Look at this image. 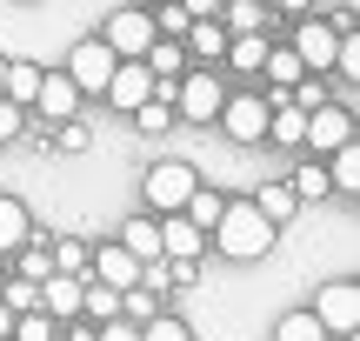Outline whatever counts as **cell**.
Segmentation results:
<instances>
[{"instance_id": "22", "label": "cell", "mask_w": 360, "mask_h": 341, "mask_svg": "<svg viewBox=\"0 0 360 341\" xmlns=\"http://www.w3.org/2000/svg\"><path fill=\"white\" fill-rule=\"evenodd\" d=\"M267 47H274L267 34H247V40H227V67H233V74H260V61H267Z\"/></svg>"}, {"instance_id": "33", "label": "cell", "mask_w": 360, "mask_h": 341, "mask_svg": "<svg viewBox=\"0 0 360 341\" xmlns=\"http://www.w3.org/2000/svg\"><path fill=\"white\" fill-rule=\"evenodd\" d=\"M67 341H94V328L87 321H67Z\"/></svg>"}, {"instance_id": "19", "label": "cell", "mask_w": 360, "mask_h": 341, "mask_svg": "<svg viewBox=\"0 0 360 341\" xmlns=\"http://www.w3.org/2000/svg\"><path fill=\"white\" fill-rule=\"evenodd\" d=\"M220 208H227V194H214V187H193V194H187V208H180V221H187V228H200V235H214Z\"/></svg>"}, {"instance_id": "2", "label": "cell", "mask_w": 360, "mask_h": 341, "mask_svg": "<svg viewBox=\"0 0 360 341\" xmlns=\"http://www.w3.org/2000/svg\"><path fill=\"white\" fill-rule=\"evenodd\" d=\"M220 107H227V87H220V74H214V67H187V74H180V87H174V114H180V120H193V128H214Z\"/></svg>"}, {"instance_id": "28", "label": "cell", "mask_w": 360, "mask_h": 341, "mask_svg": "<svg viewBox=\"0 0 360 341\" xmlns=\"http://www.w3.org/2000/svg\"><path fill=\"white\" fill-rule=\"evenodd\" d=\"M141 341H193V335H187V321H180V315H167V308H160V315L141 328Z\"/></svg>"}, {"instance_id": "16", "label": "cell", "mask_w": 360, "mask_h": 341, "mask_svg": "<svg viewBox=\"0 0 360 341\" xmlns=\"http://www.w3.org/2000/svg\"><path fill=\"white\" fill-rule=\"evenodd\" d=\"M260 74L274 80L267 94H294L300 80H307V74H300V61H294V47H267V61H260Z\"/></svg>"}, {"instance_id": "15", "label": "cell", "mask_w": 360, "mask_h": 341, "mask_svg": "<svg viewBox=\"0 0 360 341\" xmlns=\"http://www.w3.org/2000/svg\"><path fill=\"white\" fill-rule=\"evenodd\" d=\"M254 214H260V221L274 228V235H281V228H287V221L300 214V201H294V187H287V181H267V187L254 194Z\"/></svg>"}, {"instance_id": "18", "label": "cell", "mask_w": 360, "mask_h": 341, "mask_svg": "<svg viewBox=\"0 0 360 341\" xmlns=\"http://www.w3.org/2000/svg\"><path fill=\"white\" fill-rule=\"evenodd\" d=\"M180 47H187L193 61H227V34H220V20H193Z\"/></svg>"}, {"instance_id": "20", "label": "cell", "mask_w": 360, "mask_h": 341, "mask_svg": "<svg viewBox=\"0 0 360 341\" xmlns=\"http://www.w3.org/2000/svg\"><path fill=\"white\" fill-rule=\"evenodd\" d=\"M34 94H40V67H34V61H7V94H0V101H13V107L27 114Z\"/></svg>"}, {"instance_id": "32", "label": "cell", "mask_w": 360, "mask_h": 341, "mask_svg": "<svg viewBox=\"0 0 360 341\" xmlns=\"http://www.w3.org/2000/svg\"><path fill=\"white\" fill-rule=\"evenodd\" d=\"M60 147H67V154H80V147H87V128H80V120H67V128H60Z\"/></svg>"}, {"instance_id": "5", "label": "cell", "mask_w": 360, "mask_h": 341, "mask_svg": "<svg viewBox=\"0 0 360 341\" xmlns=\"http://www.w3.org/2000/svg\"><path fill=\"white\" fill-rule=\"evenodd\" d=\"M307 315L321 321V335H327V341H347V335L360 328V288H354V281H327V288L314 294Z\"/></svg>"}, {"instance_id": "7", "label": "cell", "mask_w": 360, "mask_h": 341, "mask_svg": "<svg viewBox=\"0 0 360 341\" xmlns=\"http://www.w3.org/2000/svg\"><path fill=\"white\" fill-rule=\"evenodd\" d=\"M101 47L114 54V61H147V47H154V20H147L141 7H120V13H107V34H101Z\"/></svg>"}, {"instance_id": "6", "label": "cell", "mask_w": 360, "mask_h": 341, "mask_svg": "<svg viewBox=\"0 0 360 341\" xmlns=\"http://www.w3.org/2000/svg\"><path fill=\"white\" fill-rule=\"evenodd\" d=\"M114 67H120V61H114V54L101 47V34H87V40H74V54H67V67H60V74L74 80V94L87 101V94H107Z\"/></svg>"}, {"instance_id": "29", "label": "cell", "mask_w": 360, "mask_h": 341, "mask_svg": "<svg viewBox=\"0 0 360 341\" xmlns=\"http://www.w3.org/2000/svg\"><path fill=\"white\" fill-rule=\"evenodd\" d=\"M53 335H60V328H53V321L40 315V308H34V315H20V321H13V341H53Z\"/></svg>"}, {"instance_id": "23", "label": "cell", "mask_w": 360, "mask_h": 341, "mask_svg": "<svg viewBox=\"0 0 360 341\" xmlns=\"http://www.w3.org/2000/svg\"><path fill=\"white\" fill-rule=\"evenodd\" d=\"M287 187H294V201H300V208H307V201H327V194H334V187H327V168H321V161H300Z\"/></svg>"}, {"instance_id": "4", "label": "cell", "mask_w": 360, "mask_h": 341, "mask_svg": "<svg viewBox=\"0 0 360 341\" xmlns=\"http://www.w3.org/2000/svg\"><path fill=\"white\" fill-rule=\"evenodd\" d=\"M294 61H300V74L307 80H327L334 74V54H340V34H334V20H321V13H300V27H294Z\"/></svg>"}, {"instance_id": "11", "label": "cell", "mask_w": 360, "mask_h": 341, "mask_svg": "<svg viewBox=\"0 0 360 341\" xmlns=\"http://www.w3.org/2000/svg\"><path fill=\"white\" fill-rule=\"evenodd\" d=\"M34 107H40L47 120H60V128H67V120H80V94H74V80H67L60 67H40V94H34Z\"/></svg>"}, {"instance_id": "17", "label": "cell", "mask_w": 360, "mask_h": 341, "mask_svg": "<svg viewBox=\"0 0 360 341\" xmlns=\"http://www.w3.org/2000/svg\"><path fill=\"white\" fill-rule=\"evenodd\" d=\"M220 34H227V40L267 34V7H260V0H233V7H227V20H220Z\"/></svg>"}, {"instance_id": "26", "label": "cell", "mask_w": 360, "mask_h": 341, "mask_svg": "<svg viewBox=\"0 0 360 341\" xmlns=\"http://www.w3.org/2000/svg\"><path fill=\"white\" fill-rule=\"evenodd\" d=\"M154 315H160V294H147V288H127V294H120V321H134V328H147Z\"/></svg>"}, {"instance_id": "31", "label": "cell", "mask_w": 360, "mask_h": 341, "mask_svg": "<svg viewBox=\"0 0 360 341\" xmlns=\"http://www.w3.org/2000/svg\"><path fill=\"white\" fill-rule=\"evenodd\" d=\"M94 341H141L134 321H107V328H94Z\"/></svg>"}, {"instance_id": "3", "label": "cell", "mask_w": 360, "mask_h": 341, "mask_svg": "<svg viewBox=\"0 0 360 341\" xmlns=\"http://www.w3.org/2000/svg\"><path fill=\"white\" fill-rule=\"evenodd\" d=\"M193 187H200V174H193L187 161H154V168H147V181H141V201L154 208V221H167V214L187 208Z\"/></svg>"}, {"instance_id": "21", "label": "cell", "mask_w": 360, "mask_h": 341, "mask_svg": "<svg viewBox=\"0 0 360 341\" xmlns=\"http://www.w3.org/2000/svg\"><path fill=\"white\" fill-rule=\"evenodd\" d=\"M321 168H327V187H340V194H360V147H340V154H327Z\"/></svg>"}, {"instance_id": "27", "label": "cell", "mask_w": 360, "mask_h": 341, "mask_svg": "<svg viewBox=\"0 0 360 341\" xmlns=\"http://www.w3.org/2000/svg\"><path fill=\"white\" fill-rule=\"evenodd\" d=\"M13 261H20V268H13V281H34V288L53 275V254H47V248H20Z\"/></svg>"}, {"instance_id": "13", "label": "cell", "mask_w": 360, "mask_h": 341, "mask_svg": "<svg viewBox=\"0 0 360 341\" xmlns=\"http://www.w3.org/2000/svg\"><path fill=\"white\" fill-rule=\"evenodd\" d=\"M27 235H34V214H27L13 194H0V261H13V254L27 248Z\"/></svg>"}, {"instance_id": "1", "label": "cell", "mask_w": 360, "mask_h": 341, "mask_svg": "<svg viewBox=\"0 0 360 341\" xmlns=\"http://www.w3.org/2000/svg\"><path fill=\"white\" fill-rule=\"evenodd\" d=\"M214 248L227 261H260V254H274V228L254 214V201H227L214 221Z\"/></svg>"}, {"instance_id": "10", "label": "cell", "mask_w": 360, "mask_h": 341, "mask_svg": "<svg viewBox=\"0 0 360 341\" xmlns=\"http://www.w3.org/2000/svg\"><path fill=\"white\" fill-rule=\"evenodd\" d=\"M107 107H120V114H141L147 101H154V74H147L141 61H120L114 67V80H107V94H101Z\"/></svg>"}, {"instance_id": "8", "label": "cell", "mask_w": 360, "mask_h": 341, "mask_svg": "<svg viewBox=\"0 0 360 341\" xmlns=\"http://www.w3.org/2000/svg\"><path fill=\"white\" fill-rule=\"evenodd\" d=\"M300 147H307L314 161H327V154H340V147H354V114L347 107H321V114H307V134H300Z\"/></svg>"}, {"instance_id": "34", "label": "cell", "mask_w": 360, "mask_h": 341, "mask_svg": "<svg viewBox=\"0 0 360 341\" xmlns=\"http://www.w3.org/2000/svg\"><path fill=\"white\" fill-rule=\"evenodd\" d=\"M0 94H7V54H0Z\"/></svg>"}, {"instance_id": "14", "label": "cell", "mask_w": 360, "mask_h": 341, "mask_svg": "<svg viewBox=\"0 0 360 341\" xmlns=\"http://www.w3.org/2000/svg\"><path fill=\"white\" fill-rule=\"evenodd\" d=\"M120 248H127L141 268H154L160 261V221H154V214H134V221L120 228Z\"/></svg>"}, {"instance_id": "24", "label": "cell", "mask_w": 360, "mask_h": 341, "mask_svg": "<svg viewBox=\"0 0 360 341\" xmlns=\"http://www.w3.org/2000/svg\"><path fill=\"white\" fill-rule=\"evenodd\" d=\"M274 341H327V335H321V321H314L307 308H294V315L274 321Z\"/></svg>"}, {"instance_id": "25", "label": "cell", "mask_w": 360, "mask_h": 341, "mask_svg": "<svg viewBox=\"0 0 360 341\" xmlns=\"http://www.w3.org/2000/svg\"><path fill=\"white\" fill-rule=\"evenodd\" d=\"M53 275H74V281H87V241H53Z\"/></svg>"}, {"instance_id": "12", "label": "cell", "mask_w": 360, "mask_h": 341, "mask_svg": "<svg viewBox=\"0 0 360 341\" xmlns=\"http://www.w3.org/2000/svg\"><path fill=\"white\" fill-rule=\"evenodd\" d=\"M80 288H87V281H74V275H47L40 281V315H47L53 328L80 321Z\"/></svg>"}, {"instance_id": "35", "label": "cell", "mask_w": 360, "mask_h": 341, "mask_svg": "<svg viewBox=\"0 0 360 341\" xmlns=\"http://www.w3.org/2000/svg\"><path fill=\"white\" fill-rule=\"evenodd\" d=\"M0 288H7V268H0Z\"/></svg>"}, {"instance_id": "9", "label": "cell", "mask_w": 360, "mask_h": 341, "mask_svg": "<svg viewBox=\"0 0 360 341\" xmlns=\"http://www.w3.org/2000/svg\"><path fill=\"white\" fill-rule=\"evenodd\" d=\"M220 128H227V141H267V101L260 94H227V107H220Z\"/></svg>"}, {"instance_id": "30", "label": "cell", "mask_w": 360, "mask_h": 341, "mask_svg": "<svg viewBox=\"0 0 360 341\" xmlns=\"http://www.w3.org/2000/svg\"><path fill=\"white\" fill-rule=\"evenodd\" d=\"M20 128H27V114L13 101H0V141H20Z\"/></svg>"}]
</instances>
